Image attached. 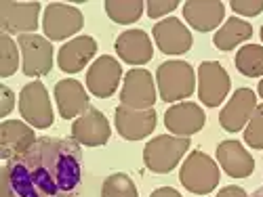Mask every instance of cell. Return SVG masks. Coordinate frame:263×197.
<instances>
[{
    "mask_svg": "<svg viewBox=\"0 0 263 197\" xmlns=\"http://www.w3.org/2000/svg\"><path fill=\"white\" fill-rule=\"evenodd\" d=\"M13 197H74L82 179V153L74 139L40 137L19 158L7 162Z\"/></svg>",
    "mask_w": 263,
    "mask_h": 197,
    "instance_id": "cell-1",
    "label": "cell"
},
{
    "mask_svg": "<svg viewBox=\"0 0 263 197\" xmlns=\"http://www.w3.org/2000/svg\"><path fill=\"white\" fill-rule=\"evenodd\" d=\"M187 149H190V137L160 135L145 145L143 162L152 172L166 174L181 162V158L187 153Z\"/></svg>",
    "mask_w": 263,
    "mask_h": 197,
    "instance_id": "cell-2",
    "label": "cell"
},
{
    "mask_svg": "<svg viewBox=\"0 0 263 197\" xmlns=\"http://www.w3.org/2000/svg\"><path fill=\"white\" fill-rule=\"evenodd\" d=\"M158 93L160 99L166 103L181 101L185 97H192L196 89V76L192 65L185 61H166L156 72Z\"/></svg>",
    "mask_w": 263,
    "mask_h": 197,
    "instance_id": "cell-3",
    "label": "cell"
},
{
    "mask_svg": "<svg viewBox=\"0 0 263 197\" xmlns=\"http://www.w3.org/2000/svg\"><path fill=\"white\" fill-rule=\"evenodd\" d=\"M181 185L196 195H206L219 185V166L202 151H192L179 170Z\"/></svg>",
    "mask_w": 263,
    "mask_h": 197,
    "instance_id": "cell-4",
    "label": "cell"
},
{
    "mask_svg": "<svg viewBox=\"0 0 263 197\" xmlns=\"http://www.w3.org/2000/svg\"><path fill=\"white\" fill-rule=\"evenodd\" d=\"M17 45L21 49V70L30 78L47 76L53 70V47L47 38L38 34H21L17 38Z\"/></svg>",
    "mask_w": 263,
    "mask_h": 197,
    "instance_id": "cell-5",
    "label": "cell"
},
{
    "mask_svg": "<svg viewBox=\"0 0 263 197\" xmlns=\"http://www.w3.org/2000/svg\"><path fill=\"white\" fill-rule=\"evenodd\" d=\"M19 112L34 128H49L53 124V107L42 82H30L19 95Z\"/></svg>",
    "mask_w": 263,
    "mask_h": 197,
    "instance_id": "cell-6",
    "label": "cell"
},
{
    "mask_svg": "<svg viewBox=\"0 0 263 197\" xmlns=\"http://www.w3.org/2000/svg\"><path fill=\"white\" fill-rule=\"evenodd\" d=\"M156 103V86L154 78L147 70L133 68L126 72L120 93V105L130 109H152Z\"/></svg>",
    "mask_w": 263,
    "mask_h": 197,
    "instance_id": "cell-7",
    "label": "cell"
},
{
    "mask_svg": "<svg viewBox=\"0 0 263 197\" xmlns=\"http://www.w3.org/2000/svg\"><path fill=\"white\" fill-rule=\"evenodd\" d=\"M82 13L72 5L51 3L42 15V30H45L49 40H65L74 36L78 30H82Z\"/></svg>",
    "mask_w": 263,
    "mask_h": 197,
    "instance_id": "cell-8",
    "label": "cell"
},
{
    "mask_svg": "<svg viewBox=\"0 0 263 197\" xmlns=\"http://www.w3.org/2000/svg\"><path fill=\"white\" fill-rule=\"evenodd\" d=\"M230 93V76L217 61H204L198 68V97L206 107L221 105Z\"/></svg>",
    "mask_w": 263,
    "mask_h": 197,
    "instance_id": "cell-9",
    "label": "cell"
},
{
    "mask_svg": "<svg viewBox=\"0 0 263 197\" xmlns=\"http://www.w3.org/2000/svg\"><path fill=\"white\" fill-rule=\"evenodd\" d=\"M109 135L112 130H109L107 118L95 107H89L72 124V139L84 147H101L109 141Z\"/></svg>",
    "mask_w": 263,
    "mask_h": 197,
    "instance_id": "cell-10",
    "label": "cell"
},
{
    "mask_svg": "<svg viewBox=\"0 0 263 197\" xmlns=\"http://www.w3.org/2000/svg\"><path fill=\"white\" fill-rule=\"evenodd\" d=\"M120 78H122L120 63L114 57L103 55L89 68V74H86V86H89L91 95H95L99 99H107V97H112L116 93Z\"/></svg>",
    "mask_w": 263,
    "mask_h": 197,
    "instance_id": "cell-11",
    "label": "cell"
},
{
    "mask_svg": "<svg viewBox=\"0 0 263 197\" xmlns=\"http://www.w3.org/2000/svg\"><path fill=\"white\" fill-rule=\"evenodd\" d=\"M38 3H0L3 34H32L38 28Z\"/></svg>",
    "mask_w": 263,
    "mask_h": 197,
    "instance_id": "cell-12",
    "label": "cell"
},
{
    "mask_svg": "<svg viewBox=\"0 0 263 197\" xmlns=\"http://www.w3.org/2000/svg\"><path fill=\"white\" fill-rule=\"evenodd\" d=\"M156 128L154 109H130L124 105L116 107V130L126 141H139L152 135Z\"/></svg>",
    "mask_w": 263,
    "mask_h": 197,
    "instance_id": "cell-13",
    "label": "cell"
},
{
    "mask_svg": "<svg viewBox=\"0 0 263 197\" xmlns=\"http://www.w3.org/2000/svg\"><path fill=\"white\" fill-rule=\"evenodd\" d=\"M36 143L34 130L19 122V120H5L0 124V158L5 162H11L26 153Z\"/></svg>",
    "mask_w": 263,
    "mask_h": 197,
    "instance_id": "cell-14",
    "label": "cell"
},
{
    "mask_svg": "<svg viewBox=\"0 0 263 197\" xmlns=\"http://www.w3.org/2000/svg\"><path fill=\"white\" fill-rule=\"evenodd\" d=\"M154 40H156V47L164 55H183L192 49V42H194L192 32L175 17L162 19L160 24H156Z\"/></svg>",
    "mask_w": 263,
    "mask_h": 197,
    "instance_id": "cell-15",
    "label": "cell"
},
{
    "mask_svg": "<svg viewBox=\"0 0 263 197\" xmlns=\"http://www.w3.org/2000/svg\"><path fill=\"white\" fill-rule=\"evenodd\" d=\"M255 107H257V95L251 89H238L230 99V103L223 107V112L219 114V124L228 133H238L251 120Z\"/></svg>",
    "mask_w": 263,
    "mask_h": 197,
    "instance_id": "cell-16",
    "label": "cell"
},
{
    "mask_svg": "<svg viewBox=\"0 0 263 197\" xmlns=\"http://www.w3.org/2000/svg\"><path fill=\"white\" fill-rule=\"evenodd\" d=\"M206 116L196 103H177L164 114V124L175 137H192L202 130Z\"/></svg>",
    "mask_w": 263,
    "mask_h": 197,
    "instance_id": "cell-17",
    "label": "cell"
},
{
    "mask_svg": "<svg viewBox=\"0 0 263 197\" xmlns=\"http://www.w3.org/2000/svg\"><path fill=\"white\" fill-rule=\"evenodd\" d=\"M55 101L59 107V114L63 120L80 118L89 109V95L78 80H59L55 84Z\"/></svg>",
    "mask_w": 263,
    "mask_h": 197,
    "instance_id": "cell-18",
    "label": "cell"
},
{
    "mask_svg": "<svg viewBox=\"0 0 263 197\" xmlns=\"http://www.w3.org/2000/svg\"><path fill=\"white\" fill-rule=\"evenodd\" d=\"M118 57L130 65H143L154 55L152 40L143 30H126L116 38L114 45Z\"/></svg>",
    "mask_w": 263,
    "mask_h": 197,
    "instance_id": "cell-19",
    "label": "cell"
},
{
    "mask_svg": "<svg viewBox=\"0 0 263 197\" xmlns=\"http://www.w3.org/2000/svg\"><path fill=\"white\" fill-rule=\"evenodd\" d=\"M226 7L219 0H192L183 5L185 21L198 32H211L217 30L223 21Z\"/></svg>",
    "mask_w": 263,
    "mask_h": 197,
    "instance_id": "cell-20",
    "label": "cell"
},
{
    "mask_svg": "<svg viewBox=\"0 0 263 197\" xmlns=\"http://www.w3.org/2000/svg\"><path fill=\"white\" fill-rule=\"evenodd\" d=\"M97 53V42L91 36H78L70 40L68 45H63L57 57L59 70L65 74H76L84 70V65L89 63Z\"/></svg>",
    "mask_w": 263,
    "mask_h": 197,
    "instance_id": "cell-21",
    "label": "cell"
},
{
    "mask_svg": "<svg viewBox=\"0 0 263 197\" xmlns=\"http://www.w3.org/2000/svg\"><path fill=\"white\" fill-rule=\"evenodd\" d=\"M217 160L232 179H247L255 170V160L238 141H223L217 147Z\"/></svg>",
    "mask_w": 263,
    "mask_h": 197,
    "instance_id": "cell-22",
    "label": "cell"
},
{
    "mask_svg": "<svg viewBox=\"0 0 263 197\" xmlns=\"http://www.w3.org/2000/svg\"><path fill=\"white\" fill-rule=\"evenodd\" d=\"M253 36V28L247 21L238 19V17H230L221 30H217L213 42L219 51H232L234 47H238L240 42H245Z\"/></svg>",
    "mask_w": 263,
    "mask_h": 197,
    "instance_id": "cell-23",
    "label": "cell"
},
{
    "mask_svg": "<svg viewBox=\"0 0 263 197\" xmlns=\"http://www.w3.org/2000/svg\"><path fill=\"white\" fill-rule=\"evenodd\" d=\"M145 5L141 0H107L105 3V13L107 17L116 21V24L128 26V24H135V21L141 17Z\"/></svg>",
    "mask_w": 263,
    "mask_h": 197,
    "instance_id": "cell-24",
    "label": "cell"
},
{
    "mask_svg": "<svg viewBox=\"0 0 263 197\" xmlns=\"http://www.w3.org/2000/svg\"><path fill=\"white\" fill-rule=\"evenodd\" d=\"M236 68L247 78L263 76V47H257V45L240 47L236 55Z\"/></svg>",
    "mask_w": 263,
    "mask_h": 197,
    "instance_id": "cell-25",
    "label": "cell"
},
{
    "mask_svg": "<svg viewBox=\"0 0 263 197\" xmlns=\"http://www.w3.org/2000/svg\"><path fill=\"white\" fill-rule=\"evenodd\" d=\"M101 197H139V193H137L135 183L126 174L116 172V174H109L103 181Z\"/></svg>",
    "mask_w": 263,
    "mask_h": 197,
    "instance_id": "cell-26",
    "label": "cell"
},
{
    "mask_svg": "<svg viewBox=\"0 0 263 197\" xmlns=\"http://www.w3.org/2000/svg\"><path fill=\"white\" fill-rule=\"evenodd\" d=\"M19 68V55H17V45L11 40L9 34L0 36V76L9 78L17 72Z\"/></svg>",
    "mask_w": 263,
    "mask_h": 197,
    "instance_id": "cell-27",
    "label": "cell"
},
{
    "mask_svg": "<svg viewBox=\"0 0 263 197\" xmlns=\"http://www.w3.org/2000/svg\"><path fill=\"white\" fill-rule=\"evenodd\" d=\"M245 141L253 149H263V103L255 107L249 126L245 130Z\"/></svg>",
    "mask_w": 263,
    "mask_h": 197,
    "instance_id": "cell-28",
    "label": "cell"
},
{
    "mask_svg": "<svg viewBox=\"0 0 263 197\" xmlns=\"http://www.w3.org/2000/svg\"><path fill=\"white\" fill-rule=\"evenodd\" d=\"M177 0H149V3H145V13L156 19V17H162L166 13H173L175 9H177Z\"/></svg>",
    "mask_w": 263,
    "mask_h": 197,
    "instance_id": "cell-29",
    "label": "cell"
},
{
    "mask_svg": "<svg viewBox=\"0 0 263 197\" xmlns=\"http://www.w3.org/2000/svg\"><path fill=\"white\" fill-rule=\"evenodd\" d=\"M232 9L245 17H255L263 11V0H232Z\"/></svg>",
    "mask_w": 263,
    "mask_h": 197,
    "instance_id": "cell-30",
    "label": "cell"
},
{
    "mask_svg": "<svg viewBox=\"0 0 263 197\" xmlns=\"http://www.w3.org/2000/svg\"><path fill=\"white\" fill-rule=\"evenodd\" d=\"M13 105H15V95H13V91L9 89V86H0V116H9L11 114V109H13Z\"/></svg>",
    "mask_w": 263,
    "mask_h": 197,
    "instance_id": "cell-31",
    "label": "cell"
},
{
    "mask_svg": "<svg viewBox=\"0 0 263 197\" xmlns=\"http://www.w3.org/2000/svg\"><path fill=\"white\" fill-rule=\"evenodd\" d=\"M217 197H249V195H247V191H245L242 187L230 185V187H223L221 191H219Z\"/></svg>",
    "mask_w": 263,
    "mask_h": 197,
    "instance_id": "cell-32",
    "label": "cell"
},
{
    "mask_svg": "<svg viewBox=\"0 0 263 197\" xmlns=\"http://www.w3.org/2000/svg\"><path fill=\"white\" fill-rule=\"evenodd\" d=\"M149 197H181V195H179V191H175L173 187H160V189H156L154 193H152Z\"/></svg>",
    "mask_w": 263,
    "mask_h": 197,
    "instance_id": "cell-33",
    "label": "cell"
},
{
    "mask_svg": "<svg viewBox=\"0 0 263 197\" xmlns=\"http://www.w3.org/2000/svg\"><path fill=\"white\" fill-rule=\"evenodd\" d=\"M251 197H263V187H259V189H257V191H255Z\"/></svg>",
    "mask_w": 263,
    "mask_h": 197,
    "instance_id": "cell-34",
    "label": "cell"
},
{
    "mask_svg": "<svg viewBox=\"0 0 263 197\" xmlns=\"http://www.w3.org/2000/svg\"><path fill=\"white\" fill-rule=\"evenodd\" d=\"M259 97H261V99H263V80H261V82H259Z\"/></svg>",
    "mask_w": 263,
    "mask_h": 197,
    "instance_id": "cell-35",
    "label": "cell"
},
{
    "mask_svg": "<svg viewBox=\"0 0 263 197\" xmlns=\"http://www.w3.org/2000/svg\"><path fill=\"white\" fill-rule=\"evenodd\" d=\"M261 40H263V28H261Z\"/></svg>",
    "mask_w": 263,
    "mask_h": 197,
    "instance_id": "cell-36",
    "label": "cell"
}]
</instances>
